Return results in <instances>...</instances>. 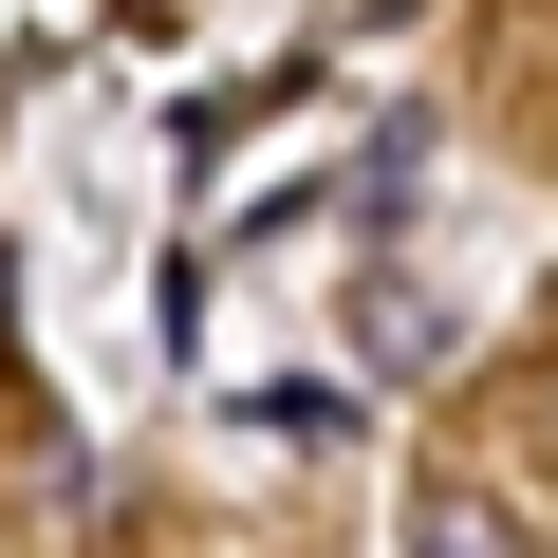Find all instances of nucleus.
Wrapping results in <instances>:
<instances>
[{
  "label": "nucleus",
  "instance_id": "1",
  "mask_svg": "<svg viewBox=\"0 0 558 558\" xmlns=\"http://www.w3.org/2000/svg\"><path fill=\"white\" fill-rule=\"evenodd\" d=\"M447 354H465V299L410 279V260H373V279H354V373H373V391H428Z\"/></svg>",
  "mask_w": 558,
  "mask_h": 558
},
{
  "label": "nucleus",
  "instance_id": "2",
  "mask_svg": "<svg viewBox=\"0 0 558 558\" xmlns=\"http://www.w3.org/2000/svg\"><path fill=\"white\" fill-rule=\"evenodd\" d=\"M410 558H539V521L484 484H410Z\"/></svg>",
  "mask_w": 558,
  "mask_h": 558
},
{
  "label": "nucleus",
  "instance_id": "3",
  "mask_svg": "<svg viewBox=\"0 0 558 558\" xmlns=\"http://www.w3.org/2000/svg\"><path fill=\"white\" fill-rule=\"evenodd\" d=\"M0 317H20V260H0Z\"/></svg>",
  "mask_w": 558,
  "mask_h": 558
}]
</instances>
